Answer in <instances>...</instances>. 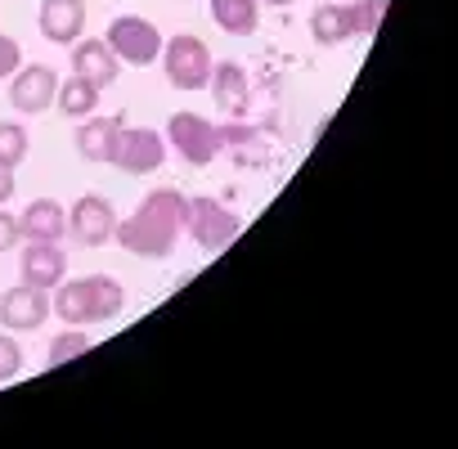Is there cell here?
Returning a JSON list of instances; mask_svg holds the SVG:
<instances>
[{"mask_svg": "<svg viewBox=\"0 0 458 449\" xmlns=\"http://www.w3.org/2000/svg\"><path fill=\"white\" fill-rule=\"evenodd\" d=\"M184 202L189 198L171 184L144 193V202L126 220H117V230H113L117 248L131 257H144V261H166L184 234Z\"/></svg>", "mask_w": 458, "mask_h": 449, "instance_id": "obj_1", "label": "cell"}, {"mask_svg": "<svg viewBox=\"0 0 458 449\" xmlns=\"http://www.w3.org/2000/svg\"><path fill=\"white\" fill-rule=\"evenodd\" d=\"M50 306L59 310V319H64L68 328H86V324H108V319H117L122 306H126V292H122V284H117L113 275H86V279L59 284V292H55Z\"/></svg>", "mask_w": 458, "mask_h": 449, "instance_id": "obj_2", "label": "cell"}, {"mask_svg": "<svg viewBox=\"0 0 458 449\" xmlns=\"http://www.w3.org/2000/svg\"><path fill=\"white\" fill-rule=\"evenodd\" d=\"M157 59H162V72H166V81L175 90H202L211 81V64H216L211 50H207V41H198L189 32L162 41V55Z\"/></svg>", "mask_w": 458, "mask_h": 449, "instance_id": "obj_3", "label": "cell"}, {"mask_svg": "<svg viewBox=\"0 0 458 449\" xmlns=\"http://www.w3.org/2000/svg\"><path fill=\"white\" fill-rule=\"evenodd\" d=\"M239 230H243V220L229 207H220L216 198H189L184 202V234L202 252H220L225 243H234Z\"/></svg>", "mask_w": 458, "mask_h": 449, "instance_id": "obj_4", "label": "cell"}, {"mask_svg": "<svg viewBox=\"0 0 458 449\" xmlns=\"http://www.w3.org/2000/svg\"><path fill=\"white\" fill-rule=\"evenodd\" d=\"M108 50L122 59V64H131V68H144V64H157V55H162V32L148 23V19H140V14H117L113 23H108Z\"/></svg>", "mask_w": 458, "mask_h": 449, "instance_id": "obj_5", "label": "cell"}, {"mask_svg": "<svg viewBox=\"0 0 458 449\" xmlns=\"http://www.w3.org/2000/svg\"><path fill=\"white\" fill-rule=\"evenodd\" d=\"M166 140H171V148H175L189 166H207V162H216V153L225 148V144H220V126L207 122L202 113H175V117L166 122Z\"/></svg>", "mask_w": 458, "mask_h": 449, "instance_id": "obj_6", "label": "cell"}, {"mask_svg": "<svg viewBox=\"0 0 458 449\" xmlns=\"http://www.w3.org/2000/svg\"><path fill=\"white\" fill-rule=\"evenodd\" d=\"M113 230H117V211L104 193H81L72 202V216H68V234L81 243V248H104L113 243Z\"/></svg>", "mask_w": 458, "mask_h": 449, "instance_id": "obj_7", "label": "cell"}, {"mask_svg": "<svg viewBox=\"0 0 458 449\" xmlns=\"http://www.w3.org/2000/svg\"><path fill=\"white\" fill-rule=\"evenodd\" d=\"M59 95V72L50 64H23L14 77H10V104L23 113V117H37L55 104Z\"/></svg>", "mask_w": 458, "mask_h": 449, "instance_id": "obj_8", "label": "cell"}, {"mask_svg": "<svg viewBox=\"0 0 458 449\" xmlns=\"http://www.w3.org/2000/svg\"><path fill=\"white\" fill-rule=\"evenodd\" d=\"M50 315H55V306H50L46 288L19 284V288H10L5 297H0V324H5L10 333H37Z\"/></svg>", "mask_w": 458, "mask_h": 449, "instance_id": "obj_9", "label": "cell"}, {"mask_svg": "<svg viewBox=\"0 0 458 449\" xmlns=\"http://www.w3.org/2000/svg\"><path fill=\"white\" fill-rule=\"evenodd\" d=\"M162 157H166V144H162L157 131H148V126L126 131V126H122L117 148H113V166H117V171H126V175H148V171L162 166Z\"/></svg>", "mask_w": 458, "mask_h": 449, "instance_id": "obj_10", "label": "cell"}, {"mask_svg": "<svg viewBox=\"0 0 458 449\" xmlns=\"http://www.w3.org/2000/svg\"><path fill=\"white\" fill-rule=\"evenodd\" d=\"M37 23L50 46H72L81 41V28H86V0H41Z\"/></svg>", "mask_w": 458, "mask_h": 449, "instance_id": "obj_11", "label": "cell"}, {"mask_svg": "<svg viewBox=\"0 0 458 449\" xmlns=\"http://www.w3.org/2000/svg\"><path fill=\"white\" fill-rule=\"evenodd\" d=\"M72 72L77 77H86L90 86H113L117 81V72H122V59L108 50V41L104 37H95V41H72Z\"/></svg>", "mask_w": 458, "mask_h": 449, "instance_id": "obj_12", "label": "cell"}, {"mask_svg": "<svg viewBox=\"0 0 458 449\" xmlns=\"http://www.w3.org/2000/svg\"><path fill=\"white\" fill-rule=\"evenodd\" d=\"M68 275V252L59 243H28L23 248V284L32 288H59Z\"/></svg>", "mask_w": 458, "mask_h": 449, "instance_id": "obj_13", "label": "cell"}, {"mask_svg": "<svg viewBox=\"0 0 458 449\" xmlns=\"http://www.w3.org/2000/svg\"><path fill=\"white\" fill-rule=\"evenodd\" d=\"M19 230H23L28 243H59L68 234V216H64V207L55 198H37V202L23 207Z\"/></svg>", "mask_w": 458, "mask_h": 449, "instance_id": "obj_14", "label": "cell"}, {"mask_svg": "<svg viewBox=\"0 0 458 449\" xmlns=\"http://www.w3.org/2000/svg\"><path fill=\"white\" fill-rule=\"evenodd\" d=\"M117 135H122V117H81L77 126V153L86 162H113V148H117Z\"/></svg>", "mask_w": 458, "mask_h": 449, "instance_id": "obj_15", "label": "cell"}, {"mask_svg": "<svg viewBox=\"0 0 458 449\" xmlns=\"http://www.w3.org/2000/svg\"><path fill=\"white\" fill-rule=\"evenodd\" d=\"M207 86H211V95H216V104L225 113H243V104H248V72L234 59L211 64V81Z\"/></svg>", "mask_w": 458, "mask_h": 449, "instance_id": "obj_16", "label": "cell"}, {"mask_svg": "<svg viewBox=\"0 0 458 449\" xmlns=\"http://www.w3.org/2000/svg\"><path fill=\"white\" fill-rule=\"evenodd\" d=\"M211 19L229 37H252L261 23V0H211Z\"/></svg>", "mask_w": 458, "mask_h": 449, "instance_id": "obj_17", "label": "cell"}, {"mask_svg": "<svg viewBox=\"0 0 458 449\" xmlns=\"http://www.w3.org/2000/svg\"><path fill=\"white\" fill-rule=\"evenodd\" d=\"M310 37L315 46H342L355 37V23H351V5H319L310 14Z\"/></svg>", "mask_w": 458, "mask_h": 449, "instance_id": "obj_18", "label": "cell"}, {"mask_svg": "<svg viewBox=\"0 0 458 449\" xmlns=\"http://www.w3.org/2000/svg\"><path fill=\"white\" fill-rule=\"evenodd\" d=\"M55 104H59V113H68V117H90L95 113V104H99V86H90L86 77H68V81H59V95H55Z\"/></svg>", "mask_w": 458, "mask_h": 449, "instance_id": "obj_19", "label": "cell"}, {"mask_svg": "<svg viewBox=\"0 0 458 449\" xmlns=\"http://www.w3.org/2000/svg\"><path fill=\"white\" fill-rule=\"evenodd\" d=\"M90 351V337L81 333V328H68L64 337H55L50 342V351H46V369H59V364H72L77 355H86Z\"/></svg>", "mask_w": 458, "mask_h": 449, "instance_id": "obj_20", "label": "cell"}, {"mask_svg": "<svg viewBox=\"0 0 458 449\" xmlns=\"http://www.w3.org/2000/svg\"><path fill=\"white\" fill-rule=\"evenodd\" d=\"M386 5L391 0H355L351 5V23H355V37H373L386 19Z\"/></svg>", "mask_w": 458, "mask_h": 449, "instance_id": "obj_21", "label": "cell"}, {"mask_svg": "<svg viewBox=\"0 0 458 449\" xmlns=\"http://www.w3.org/2000/svg\"><path fill=\"white\" fill-rule=\"evenodd\" d=\"M28 131L19 126V122H0V162H10V166H19L23 157H28Z\"/></svg>", "mask_w": 458, "mask_h": 449, "instance_id": "obj_22", "label": "cell"}, {"mask_svg": "<svg viewBox=\"0 0 458 449\" xmlns=\"http://www.w3.org/2000/svg\"><path fill=\"white\" fill-rule=\"evenodd\" d=\"M19 369H23V346L10 333H0V382L19 377Z\"/></svg>", "mask_w": 458, "mask_h": 449, "instance_id": "obj_23", "label": "cell"}, {"mask_svg": "<svg viewBox=\"0 0 458 449\" xmlns=\"http://www.w3.org/2000/svg\"><path fill=\"white\" fill-rule=\"evenodd\" d=\"M19 68H23V50H19V41L0 32V81H5V77H14Z\"/></svg>", "mask_w": 458, "mask_h": 449, "instance_id": "obj_24", "label": "cell"}, {"mask_svg": "<svg viewBox=\"0 0 458 449\" xmlns=\"http://www.w3.org/2000/svg\"><path fill=\"white\" fill-rule=\"evenodd\" d=\"M19 239H23V230H19V216L0 211V252H10V248H14Z\"/></svg>", "mask_w": 458, "mask_h": 449, "instance_id": "obj_25", "label": "cell"}, {"mask_svg": "<svg viewBox=\"0 0 458 449\" xmlns=\"http://www.w3.org/2000/svg\"><path fill=\"white\" fill-rule=\"evenodd\" d=\"M10 198H14V166L0 162V202H10Z\"/></svg>", "mask_w": 458, "mask_h": 449, "instance_id": "obj_26", "label": "cell"}, {"mask_svg": "<svg viewBox=\"0 0 458 449\" xmlns=\"http://www.w3.org/2000/svg\"><path fill=\"white\" fill-rule=\"evenodd\" d=\"M261 5H275V10H288V5H297V0H261Z\"/></svg>", "mask_w": 458, "mask_h": 449, "instance_id": "obj_27", "label": "cell"}]
</instances>
